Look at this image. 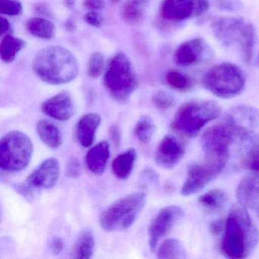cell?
I'll use <instances>...</instances> for the list:
<instances>
[{
	"label": "cell",
	"instance_id": "484cf974",
	"mask_svg": "<svg viewBox=\"0 0 259 259\" xmlns=\"http://www.w3.org/2000/svg\"><path fill=\"white\" fill-rule=\"evenodd\" d=\"M150 0H128L122 10V19L130 25L139 23L144 17Z\"/></svg>",
	"mask_w": 259,
	"mask_h": 259
},
{
	"label": "cell",
	"instance_id": "d6986e66",
	"mask_svg": "<svg viewBox=\"0 0 259 259\" xmlns=\"http://www.w3.org/2000/svg\"><path fill=\"white\" fill-rule=\"evenodd\" d=\"M101 117L98 113H88L78 120L76 125V138L84 148L92 146L101 125Z\"/></svg>",
	"mask_w": 259,
	"mask_h": 259
},
{
	"label": "cell",
	"instance_id": "4fadbf2b",
	"mask_svg": "<svg viewBox=\"0 0 259 259\" xmlns=\"http://www.w3.org/2000/svg\"><path fill=\"white\" fill-rule=\"evenodd\" d=\"M224 121L228 122L237 133V145L255 136L259 126V110L249 105H238L230 109L224 114Z\"/></svg>",
	"mask_w": 259,
	"mask_h": 259
},
{
	"label": "cell",
	"instance_id": "7bdbcfd3",
	"mask_svg": "<svg viewBox=\"0 0 259 259\" xmlns=\"http://www.w3.org/2000/svg\"><path fill=\"white\" fill-rule=\"evenodd\" d=\"M0 24H1V31H0V35L4 37L7 35H10L12 33L11 24L10 23L7 19L5 18H0Z\"/></svg>",
	"mask_w": 259,
	"mask_h": 259
},
{
	"label": "cell",
	"instance_id": "8fae6325",
	"mask_svg": "<svg viewBox=\"0 0 259 259\" xmlns=\"http://www.w3.org/2000/svg\"><path fill=\"white\" fill-rule=\"evenodd\" d=\"M208 0H162L160 16L165 22L180 23L207 13Z\"/></svg>",
	"mask_w": 259,
	"mask_h": 259
},
{
	"label": "cell",
	"instance_id": "30bf717a",
	"mask_svg": "<svg viewBox=\"0 0 259 259\" xmlns=\"http://www.w3.org/2000/svg\"><path fill=\"white\" fill-rule=\"evenodd\" d=\"M237 133L234 128L223 119L203 133L201 148L204 156L230 158V148L233 144H237Z\"/></svg>",
	"mask_w": 259,
	"mask_h": 259
},
{
	"label": "cell",
	"instance_id": "7c38bea8",
	"mask_svg": "<svg viewBox=\"0 0 259 259\" xmlns=\"http://www.w3.org/2000/svg\"><path fill=\"white\" fill-rule=\"evenodd\" d=\"M214 53L205 39L194 37L183 42L174 54V61L180 67H191L209 63Z\"/></svg>",
	"mask_w": 259,
	"mask_h": 259
},
{
	"label": "cell",
	"instance_id": "6da1fadb",
	"mask_svg": "<svg viewBox=\"0 0 259 259\" xmlns=\"http://www.w3.org/2000/svg\"><path fill=\"white\" fill-rule=\"evenodd\" d=\"M258 242L259 231L248 209L239 203L232 206L226 221L221 253L227 258H245L252 253Z\"/></svg>",
	"mask_w": 259,
	"mask_h": 259
},
{
	"label": "cell",
	"instance_id": "7a4b0ae2",
	"mask_svg": "<svg viewBox=\"0 0 259 259\" xmlns=\"http://www.w3.org/2000/svg\"><path fill=\"white\" fill-rule=\"evenodd\" d=\"M32 69L40 80L54 85L73 81L79 72L75 56L61 46L47 47L38 51L33 60Z\"/></svg>",
	"mask_w": 259,
	"mask_h": 259
},
{
	"label": "cell",
	"instance_id": "b9f144b4",
	"mask_svg": "<svg viewBox=\"0 0 259 259\" xmlns=\"http://www.w3.org/2000/svg\"><path fill=\"white\" fill-rule=\"evenodd\" d=\"M51 251L54 254H59L63 251L64 243H63V239L60 237H54L51 240Z\"/></svg>",
	"mask_w": 259,
	"mask_h": 259
},
{
	"label": "cell",
	"instance_id": "4316f807",
	"mask_svg": "<svg viewBox=\"0 0 259 259\" xmlns=\"http://www.w3.org/2000/svg\"><path fill=\"white\" fill-rule=\"evenodd\" d=\"M27 43L22 39L13 37L11 34L3 37L0 45V55L3 61L11 63L16 56L26 47Z\"/></svg>",
	"mask_w": 259,
	"mask_h": 259
},
{
	"label": "cell",
	"instance_id": "52a82bcc",
	"mask_svg": "<svg viewBox=\"0 0 259 259\" xmlns=\"http://www.w3.org/2000/svg\"><path fill=\"white\" fill-rule=\"evenodd\" d=\"M104 84L115 101H126L138 86L137 75L134 66L123 53L115 55L107 64Z\"/></svg>",
	"mask_w": 259,
	"mask_h": 259
},
{
	"label": "cell",
	"instance_id": "2e32d148",
	"mask_svg": "<svg viewBox=\"0 0 259 259\" xmlns=\"http://www.w3.org/2000/svg\"><path fill=\"white\" fill-rule=\"evenodd\" d=\"M238 203L254 212L259 219V172L244 176L236 190Z\"/></svg>",
	"mask_w": 259,
	"mask_h": 259
},
{
	"label": "cell",
	"instance_id": "e0dca14e",
	"mask_svg": "<svg viewBox=\"0 0 259 259\" xmlns=\"http://www.w3.org/2000/svg\"><path fill=\"white\" fill-rule=\"evenodd\" d=\"M60 162L51 157L42 162L27 178V183L35 189H48L54 187L60 178Z\"/></svg>",
	"mask_w": 259,
	"mask_h": 259
},
{
	"label": "cell",
	"instance_id": "f35d334b",
	"mask_svg": "<svg viewBox=\"0 0 259 259\" xmlns=\"http://www.w3.org/2000/svg\"><path fill=\"white\" fill-rule=\"evenodd\" d=\"M141 180L146 183L156 184V183H158L159 176L154 169L147 168V169H145V170L142 172Z\"/></svg>",
	"mask_w": 259,
	"mask_h": 259
},
{
	"label": "cell",
	"instance_id": "681fc988",
	"mask_svg": "<svg viewBox=\"0 0 259 259\" xmlns=\"http://www.w3.org/2000/svg\"><path fill=\"white\" fill-rule=\"evenodd\" d=\"M112 2L114 3V4H116V3L119 2V0H112Z\"/></svg>",
	"mask_w": 259,
	"mask_h": 259
},
{
	"label": "cell",
	"instance_id": "ab89813d",
	"mask_svg": "<svg viewBox=\"0 0 259 259\" xmlns=\"http://www.w3.org/2000/svg\"><path fill=\"white\" fill-rule=\"evenodd\" d=\"M226 222H224L222 219H215L212 221L210 223L209 225V230H210V233L213 235H218L222 233L224 231V228H225Z\"/></svg>",
	"mask_w": 259,
	"mask_h": 259
},
{
	"label": "cell",
	"instance_id": "ee69618b",
	"mask_svg": "<svg viewBox=\"0 0 259 259\" xmlns=\"http://www.w3.org/2000/svg\"><path fill=\"white\" fill-rule=\"evenodd\" d=\"M110 133L113 143L116 146H119L121 141V133L119 126L113 125V126L110 127Z\"/></svg>",
	"mask_w": 259,
	"mask_h": 259
},
{
	"label": "cell",
	"instance_id": "74e56055",
	"mask_svg": "<svg viewBox=\"0 0 259 259\" xmlns=\"http://www.w3.org/2000/svg\"><path fill=\"white\" fill-rule=\"evenodd\" d=\"M84 21L91 26L101 28L104 24V18L96 11H91L84 16Z\"/></svg>",
	"mask_w": 259,
	"mask_h": 259
},
{
	"label": "cell",
	"instance_id": "bcb514c9",
	"mask_svg": "<svg viewBox=\"0 0 259 259\" xmlns=\"http://www.w3.org/2000/svg\"><path fill=\"white\" fill-rule=\"evenodd\" d=\"M65 29L68 31H74L75 29V24L72 21H68L65 23Z\"/></svg>",
	"mask_w": 259,
	"mask_h": 259
},
{
	"label": "cell",
	"instance_id": "603a6c76",
	"mask_svg": "<svg viewBox=\"0 0 259 259\" xmlns=\"http://www.w3.org/2000/svg\"><path fill=\"white\" fill-rule=\"evenodd\" d=\"M40 140L51 148H58L63 144V136L57 125L47 119L39 121L36 127Z\"/></svg>",
	"mask_w": 259,
	"mask_h": 259
},
{
	"label": "cell",
	"instance_id": "83f0119b",
	"mask_svg": "<svg viewBox=\"0 0 259 259\" xmlns=\"http://www.w3.org/2000/svg\"><path fill=\"white\" fill-rule=\"evenodd\" d=\"M157 257L160 259H184L186 251L180 240L169 239L160 244L157 250Z\"/></svg>",
	"mask_w": 259,
	"mask_h": 259
},
{
	"label": "cell",
	"instance_id": "f1b7e54d",
	"mask_svg": "<svg viewBox=\"0 0 259 259\" xmlns=\"http://www.w3.org/2000/svg\"><path fill=\"white\" fill-rule=\"evenodd\" d=\"M227 195L221 189H214L200 195L198 203L207 210H218L224 207L227 203Z\"/></svg>",
	"mask_w": 259,
	"mask_h": 259
},
{
	"label": "cell",
	"instance_id": "4dcf8cb0",
	"mask_svg": "<svg viewBox=\"0 0 259 259\" xmlns=\"http://www.w3.org/2000/svg\"><path fill=\"white\" fill-rule=\"evenodd\" d=\"M156 132V125L152 118L143 116L136 123L134 128L136 139L143 144H147L151 140Z\"/></svg>",
	"mask_w": 259,
	"mask_h": 259
},
{
	"label": "cell",
	"instance_id": "f6af8a7d",
	"mask_svg": "<svg viewBox=\"0 0 259 259\" xmlns=\"http://www.w3.org/2000/svg\"><path fill=\"white\" fill-rule=\"evenodd\" d=\"M35 9L36 13H38V14L45 15V16H48L51 14V12L50 11L49 8L47 6L44 5V4L37 6Z\"/></svg>",
	"mask_w": 259,
	"mask_h": 259
},
{
	"label": "cell",
	"instance_id": "3957f363",
	"mask_svg": "<svg viewBox=\"0 0 259 259\" xmlns=\"http://www.w3.org/2000/svg\"><path fill=\"white\" fill-rule=\"evenodd\" d=\"M210 29L221 46L236 50L244 63H251L256 41V29L251 22L240 16L221 17L212 22Z\"/></svg>",
	"mask_w": 259,
	"mask_h": 259
},
{
	"label": "cell",
	"instance_id": "7dc6e473",
	"mask_svg": "<svg viewBox=\"0 0 259 259\" xmlns=\"http://www.w3.org/2000/svg\"><path fill=\"white\" fill-rule=\"evenodd\" d=\"M65 5L67 8L72 10L75 6V0H65Z\"/></svg>",
	"mask_w": 259,
	"mask_h": 259
},
{
	"label": "cell",
	"instance_id": "cb8c5ba5",
	"mask_svg": "<svg viewBox=\"0 0 259 259\" xmlns=\"http://www.w3.org/2000/svg\"><path fill=\"white\" fill-rule=\"evenodd\" d=\"M26 29L31 35L43 40H51L56 35L54 24L43 18L29 19L26 24Z\"/></svg>",
	"mask_w": 259,
	"mask_h": 259
},
{
	"label": "cell",
	"instance_id": "836d02e7",
	"mask_svg": "<svg viewBox=\"0 0 259 259\" xmlns=\"http://www.w3.org/2000/svg\"><path fill=\"white\" fill-rule=\"evenodd\" d=\"M211 2L218 10L225 13H239L244 8L241 0H211Z\"/></svg>",
	"mask_w": 259,
	"mask_h": 259
},
{
	"label": "cell",
	"instance_id": "8d00e7d4",
	"mask_svg": "<svg viewBox=\"0 0 259 259\" xmlns=\"http://www.w3.org/2000/svg\"><path fill=\"white\" fill-rule=\"evenodd\" d=\"M81 174V165L78 159L72 157L68 163L66 175L71 178H78Z\"/></svg>",
	"mask_w": 259,
	"mask_h": 259
},
{
	"label": "cell",
	"instance_id": "ffe728a7",
	"mask_svg": "<svg viewBox=\"0 0 259 259\" xmlns=\"http://www.w3.org/2000/svg\"><path fill=\"white\" fill-rule=\"evenodd\" d=\"M110 155V145L107 141L97 144L86 154L85 163L88 169L95 175H101L105 171Z\"/></svg>",
	"mask_w": 259,
	"mask_h": 259
},
{
	"label": "cell",
	"instance_id": "d6a6232c",
	"mask_svg": "<svg viewBox=\"0 0 259 259\" xmlns=\"http://www.w3.org/2000/svg\"><path fill=\"white\" fill-rule=\"evenodd\" d=\"M153 103L159 110H166L172 108L176 105L175 98L164 91H160L153 96Z\"/></svg>",
	"mask_w": 259,
	"mask_h": 259
},
{
	"label": "cell",
	"instance_id": "f546056e",
	"mask_svg": "<svg viewBox=\"0 0 259 259\" xmlns=\"http://www.w3.org/2000/svg\"><path fill=\"white\" fill-rule=\"evenodd\" d=\"M166 80L172 89L178 92H189L194 86V80L187 74L178 70H170L166 73Z\"/></svg>",
	"mask_w": 259,
	"mask_h": 259
},
{
	"label": "cell",
	"instance_id": "d4e9b609",
	"mask_svg": "<svg viewBox=\"0 0 259 259\" xmlns=\"http://www.w3.org/2000/svg\"><path fill=\"white\" fill-rule=\"evenodd\" d=\"M95 249V239L93 232L89 229L83 230L73 248V257L89 259L93 256Z\"/></svg>",
	"mask_w": 259,
	"mask_h": 259
},
{
	"label": "cell",
	"instance_id": "9c48e42d",
	"mask_svg": "<svg viewBox=\"0 0 259 259\" xmlns=\"http://www.w3.org/2000/svg\"><path fill=\"white\" fill-rule=\"evenodd\" d=\"M228 160L227 157L205 156L203 161L189 165L181 195L190 196L201 192L223 172Z\"/></svg>",
	"mask_w": 259,
	"mask_h": 259
},
{
	"label": "cell",
	"instance_id": "60d3db41",
	"mask_svg": "<svg viewBox=\"0 0 259 259\" xmlns=\"http://www.w3.org/2000/svg\"><path fill=\"white\" fill-rule=\"evenodd\" d=\"M105 6V0H84V7L91 11L103 10Z\"/></svg>",
	"mask_w": 259,
	"mask_h": 259
},
{
	"label": "cell",
	"instance_id": "ba28073f",
	"mask_svg": "<svg viewBox=\"0 0 259 259\" xmlns=\"http://www.w3.org/2000/svg\"><path fill=\"white\" fill-rule=\"evenodd\" d=\"M34 146L30 138L20 131L7 133L0 142V168L7 172H18L28 166Z\"/></svg>",
	"mask_w": 259,
	"mask_h": 259
},
{
	"label": "cell",
	"instance_id": "5bb4252c",
	"mask_svg": "<svg viewBox=\"0 0 259 259\" xmlns=\"http://www.w3.org/2000/svg\"><path fill=\"white\" fill-rule=\"evenodd\" d=\"M184 211L176 205L163 207L154 217L148 227V243L151 251L157 248L159 241L166 236L177 222L183 219Z\"/></svg>",
	"mask_w": 259,
	"mask_h": 259
},
{
	"label": "cell",
	"instance_id": "c3c4849f",
	"mask_svg": "<svg viewBox=\"0 0 259 259\" xmlns=\"http://www.w3.org/2000/svg\"><path fill=\"white\" fill-rule=\"evenodd\" d=\"M256 64H257V66L259 67V52L258 54H257V57H256Z\"/></svg>",
	"mask_w": 259,
	"mask_h": 259
},
{
	"label": "cell",
	"instance_id": "e575fe53",
	"mask_svg": "<svg viewBox=\"0 0 259 259\" xmlns=\"http://www.w3.org/2000/svg\"><path fill=\"white\" fill-rule=\"evenodd\" d=\"M23 7L19 0H0V13L10 16H20Z\"/></svg>",
	"mask_w": 259,
	"mask_h": 259
},
{
	"label": "cell",
	"instance_id": "7402d4cb",
	"mask_svg": "<svg viewBox=\"0 0 259 259\" xmlns=\"http://www.w3.org/2000/svg\"><path fill=\"white\" fill-rule=\"evenodd\" d=\"M239 148L242 154V167L250 172H259V137L254 136Z\"/></svg>",
	"mask_w": 259,
	"mask_h": 259
},
{
	"label": "cell",
	"instance_id": "8992f818",
	"mask_svg": "<svg viewBox=\"0 0 259 259\" xmlns=\"http://www.w3.org/2000/svg\"><path fill=\"white\" fill-rule=\"evenodd\" d=\"M144 192L130 194L110 204L100 216V225L107 232H119L130 228L145 207Z\"/></svg>",
	"mask_w": 259,
	"mask_h": 259
},
{
	"label": "cell",
	"instance_id": "9a60e30c",
	"mask_svg": "<svg viewBox=\"0 0 259 259\" xmlns=\"http://www.w3.org/2000/svg\"><path fill=\"white\" fill-rule=\"evenodd\" d=\"M186 148L183 142L172 134L162 139L156 149L155 161L163 169H174L184 157Z\"/></svg>",
	"mask_w": 259,
	"mask_h": 259
},
{
	"label": "cell",
	"instance_id": "44dd1931",
	"mask_svg": "<svg viewBox=\"0 0 259 259\" xmlns=\"http://www.w3.org/2000/svg\"><path fill=\"white\" fill-rule=\"evenodd\" d=\"M137 160V152L135 148H128L118 155L112 163V171L119 180H125L131 175Z\"/></svg>",
	"mask_w": 259,
	"mask_h": 259
},
{
	"label": "cell",
	"instance_id": "1f68e13d",
	"mask_svg": "<svg viewBox=\"0 0 259 259\" xmlns=\"http://www.w3.org/2000/svg\"><path fill=\"white\" fill-rule=\"evenodd\" d=\"M104 57L101 53H94L91 55L88 63V75L91 78H98L104 72Z\"/></svg>",
	"mask_w": 259,
	"mask_h": 259
},
{
	"label": "cell",
	"instance_id": "277c9868",
	"mask_svg": "<svg viewBox=\"0 0 259 259\" xmlns=\"http://www.w3.org/2000/svg\"><path fill=\"white\" fill-rule=\"evenodd\" d=\"M222 108L211 100H191L182 104L174 116L172 130L188 138H195L202 128L221 116Z\"/></svg>",
	"mask_w": 259,
	"mask_h": 259
},
{
	"label": "cell",
	"instance_id": "5b68a950",
	"mask_svg": "<svg viewBox=\"0 0 259 259\" xmlns=\"http://www.w3.org/2000/svg\"><path fill=\"white\" fill-rule=\"evenodd\" d=\"M246 78L243 70L237 65L224 62L215 65L203 75V87L221 99H231L241 95Z\"/></svg>",
	"mask_w": 259,
	"mask_h": 259
},
{
	"label": "cell",
	"instance_id": "ac0fdd59",
	"mask_svg": "<svg viewBox=\"0 0 259 259\" xmlns=\"http://www.w3.org/2000/svg\"><path fill=\"white\" fill-rule=\"evenodd\" d=\"M43 113L59 121L69 120L75 113V104L69 92H62L47 100L41 106Z\"/></svg>",
	"mask_w": 259,
	"mask_h": 259
},
{
	"label": "cell",
	"instance_id": "d590c367",
	"mask_svg": "<svg viewBox=\"0 0 259 259\" xmlns=\"http://www.w3.org/2000/svg\"><path fill=\"white\" fill-rule=\"evenodd\" d=\"M14 188L18 193L20 194L24 198L29 200L30 201L35 199L37 197V191H38V189L33 187L27 182L25 183H17L15 185Z\"/></svg>",
	"mask_w": 259,
	"mask_h": 259
}]
</instances>
